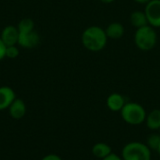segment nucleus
<instances>
[{"label": "nucleus", "mask_w": 160, "mask_h": 160, "mask_svg": "<svg viewBox=\"0 0 160 160\" xmlns=\"http://www.w3.org/2000/svg\"><path fill=\"white\" fill-rule=\"evenodd\" d=\"M105 32L108 38L120 39L125 35V26L119 22H113L105 28Z\"/></svg>", "instance_id": "obj_11"}, {"label": "nucleus", "mask_w": 160, "mask_h": 160, "mask_svg": "<svg viewBox=\"0 0 160 160\" xmlns=\"http://www.w3.org/2000/svg\"><path fill=\"white\" fill-rule=\"evenodd\" d=\"M145 124L146 127L151 130L160 129V109H154L147 113Z\"/></svg>", "instance_id": "obj_13"}, {"label": "nucleus", "mask_w": 160, "mask_h": 160, "mask_svg": "<svg viewBox=\"0 0 160 160\" xmlns=\"http://www.w3.org/2000/svg\"><path fill=\"white\" fill-rule=\"evenodd\" d=\"M41 160H62V158L56 154H48L45 157H43Z\"/></svg>", "instance_id": "obj_19"}, {"label": "nucleus", "mask_w": 160, "mask_h": 160, "mask_svg": "<svg viewBox=\"0 0 160 160\" xmlns=\"http://www.w3.org/2000/svg\"><path fill=\"white\" fill-rule=\"evenodd\" d=\"M157 152L158 153V155L160 156V144H159V146H158V150H157Z\"/></svg>", "instance_id": "obj_23"}, {"label": "nucleus", "mask_w": 160, "mask_h": 160, "mask_svg": "<svg viewBox=\"0 0 160 160\" xmlns=\"http://www.w3.org/2000/svg\"><path fill=\"white\" fill-rule=\"evenodd\" d=\"M134 2L138 3V4H141V5H146L147 3H149L151 0H133Z\"/></svg>", "instance_id": "obj_21"}, {"label": "nucleus", "mask_w": 160, "mask_h": 160, "mask_svg": "<svg viewBox=\"0 0 160 160\" xmlns=\"http://www.w3.org/2000/svg\"><path fill=\"white\" fill-rule=\"evenodd\" d=\"M15 98L16 94L11 87L0 86V111H5L8 109Z\"/></svg>", "instance_id": "obj_9"}, {"label": "nucleus", "mask_w": 160, "mask_h": 160, "mask_svg": "<svg viewBox=\"0 0 160 160\" xmlns=\"http://www.w3.org/2000/svg\"><path fill=\"white\" fill-rule=\"evenodd\" d=\"M126 103H127V101H126L125 97L119 93L111 94L107 98V100H106V105H107L108 109L114 112H121V110L126 105Z\"/></svg>", "instance_id": "obj_10"}, {"label": "nucleus", "mask_w": 160, "mask_h": 160, "mask_svg": "<svg viewBox=\"0 0 160 160\" xmlns=\"http://www.w3.org/2000/svg\"><path fill=\"white\" fill-rule=\"evenodd\" d=\"M112 153V147L105 142H97L92 147V154L97 158L103 159Z\"/></svg>", "instance_id": "obj_12"}, {"label": "nucleus", "mask_w": 160, "mask_h": 160, "mask_svg": "<svg viewBox=\"0 0 160 160\" xmlns=\"http://www.w3.org/2000/svg\"><path fill=\"white\" fill-rule=\"evenodd\" d=\"M101 160H123L122 159V158L120 157V156H118V155H116V154H114V153H112L111 155H109L108 157H106L105 158H103V159Z\"/></svg>", "instance_id": "obj_20"}, {"label": "nucleus", "mask_w": 160, "mask_h": 160, "mask_svg": "<svg viewBox=\"0 0 160 160\" xmlns=\"http://www.w3.org/2000/svg\"><path fill=\"white\" fill-rule=\"evenodd\" d=\"M123 160H151V149L141 142H130L122 148Z\"/></svg>", "instance_id": "obj_4"}, {"label": "nucleus", "mask_w": 160, "mask_h": 160, "mask_svg": "<svg viewBox=\"0 0 160 160\" xmlns=\"http://www.w3.org/2000/svg\"><path fill=\"white\" fill-rule=\"evenodd\" d=\"M19 33H27L30 31H33L35 28L34 21L30 18H23L22 19L17 25Z\"/></svg>", "instance_id": "obj_15"}, {"label": "nucleus", "mask_w": 160, "mask_h": 160, "mask_svg": "<svg viewBox=\"0 0 160 160\" xmlns=\"http://www.w3.org/2000/svg\"><path fill=\"white\" fill-rule=\"evenodd\" d=\"M20 53V51L16 45L12 46H7L6 48V57L8 59H15L18 57Z\"/></svg>", "instance_id": "obj_17"}, {"label": "nucleus", "mask_w": 160, "mask_h": 160, "mask_svg": "<svg viewBox=\"0 0 160 160\" xmlns=\"http://www.w3.org/2000/svg\"><path fill=\"white\" fill-rule=\"evenodd\" d=\"M134 43L141 51H151L158 43V33L155 28L149 24L138 28L134 34Z\"/></svg>", "instance_id": "obj_2"}, {"label": "nucleus", "mask_w": 160, "mask_h": 160, "mask_svg": "<svg viewBox=\"0 0 160 160\" xmlns=\"http://www.w3.org/2000/svg\"><path fill=\"white\" fill-rule=\"evenodd\" d=\"M6 48H7V46L4 44V42L2 41V39L0 38V61L6 57Z\"/></svg>", "instance_id": "obj_18"}, {"label": "nucleus", "mask_w": 160, "mask_h": 160, "mask_svg": "<svg viewBox=\"0 0 160 160\" xmlns=\"http://www.w3.org/2000/svg\"><path fill=\"white\" fill-rule=\"evenodd\" d=\"M108 39L105 29L98 25H91L85 28L81 37L82 46L92 52L102 51L106 47Z\"/></svg>", "instance_id": "obj_1"}, {"label": "nucleus", "mask_w": 160, "mask_h": 160, "mask_svg": "<svg viewBox=\"0 0 160 160\" xmlns=\"http://www.w3.org/2000/svg\"><path fill=\"white\" fill-rule=\"evenodd\" d=\"M129 21H130V23L136 29L143 27L145 25H148V21H147V17L145 15V12L142 11V10L133 11L129 16Z\"/></svg>", "instance_id": "obj_14"}, {"label": "nucleus", "mask_w": 160, "mask_h": 160, "mask_svg": "<svg viewBox=\"0 0 160 160\" xmlns=\"http://www.w3.org/2000/svg\"><path fill=\"white\" fill-rule=\"evenodd\" d=\"M122 119L130 126H139L145 122L147 112L142 105L137 102H127L120 112Z\"/></svg>", "instance_id": "obj_3"}, {"label": "nucleus", "mask_w": 160, "mask_h": 160, "mask_svg": "<svg viewBox=\"0 0 160 160\" xmlns=\"http://www.w3.org/2000/svg\"><path fill=\"white\" fill-rule=\"evenodd\" d=\"M160 144V135L159 134H151L147 138V142L146 145L151 149V151H156L158 150Z\"/></svg>", "instance_id": "obj_16"}, {"label": "nucleus", "mask_w": 160, "mask_h": 160, "mask_svg": "<svg viewBox=\"0 0 160 160\" xmlns=\"http://www.w3.org/2000/svg\"><path fill=\"white\" fill-rule=\"evenodd\" d=\"M40 42V37L35 30L27 33H19L18 45L24 49H32L37 47Z\"/></svg>", "instance_id": "obj_6"}, {"label": "nucleus", "mask_w": 160, "mask_h": 160, "mask_svg": "<svg viewBox=\"0 0 160 160\" xmlns=\"http://www.w3.org/2000/svg\"><path fill=\"white\" fill-rule=\"evenodd\" d=\"M0 38L6 46H12L18 44L19 39V31L17 26L7 25L3 28Z\"/></svg>", "instance_id": "obj_7"}, {"label": "nucleus", "mask_w": 160, "mask_h": 160, "mask_svg": "<svg viewBox=\"0 0 160 160\" xmlns=\"http://www.w3.org/2000/svg\"><path fill=\"white\" fill-rule=\"evenodd\" d=\"M99 1L104 3V4H111V3H113L115 0H99Z\"/></svg>", "instance_id": "obj_22"}, {"label": "nucleus", "mask_w": 160, "mask_h": 160, "mask_svg": "<svg viewBox=\"0 0 160 160\" xmlns=\"http://www.w3.org/2000/svg\"><path fill=\"white\" fill-rule=\"evenodd\" d=\"M145 15L148 24L154 28L160 27V0H151L145 5Z\"/></svg>", "instance_id": "obj_5"}, {"label": "nucleus", "mask_w": 160, "mask_h": 160, "mask_svg": "<svg viewBox=\"0 0 160 160\" xmlns=\"http://www.w3.org/2000/svg\"><path fill=\"white\" fill-rule=\"evenodd\" d=\"M8 110L11 118L15 120H20L23 118L26 113V105L22 99L16 98Z\"/></svg>", "instance_id": "obj_8"}]
</instances>
